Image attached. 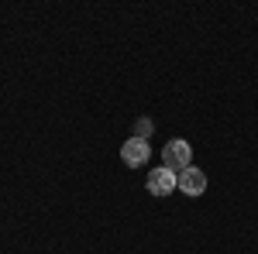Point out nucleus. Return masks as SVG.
<instances>
[{"label":"nucleus","mask_w":258,"mask_h":254,"mask_svg":"<svg viewBox=\"0 0 258 254\" xmlns=\"http://www.w3.org/2000/svg\"><path fill=\"white\" fill-rule=\"evenodd\" d=\"M189 158H193V148H189V141H169L165 148H162V161H165V168H172V172H182V168H189Z\"/></svg>","instance_id":"obj_1"},{"label":"nucleus","mask_w":258,"mask_h":254,"mask_svg":"<svg viewBox=\"0 0 258 254\" xmlns=\"http://www.w3.org/2000/svg\"><path fill=\"white\" fill-rule=\"evenodd\" d=\"M148 193H152V196L176 193V172H172V168H165V165L152 168V172H148Z\"/></svg>","instance_id":"obj_2"},{"label":"nucleus","mask_w":258,"mask_h":254,"mask_svg":"<svg viewBox=\"0 0 258 254\" xmlns=\"http://www.w3.org/2000/svg\"><path fill=\"white\" fill-rule=\"evenodd\" d=\"M148 155H152V148H148V141H141V137H127V141L120 144V158H124V165H131V168L145 165Z\"/></svg>","instance_id":"obj_3"},{"label":"nucleus","mask_w":258,"mask_h":254,"mask_svg":"<svg viewBox=\"0 0 258 254\" xmlns=\"http://www.w3.org/2000/svg\"><path fill=\"white\" fill-rule=\"evenodd\" d=\"M176 186H179V193H186V196H203L207 193V176L189 165V168H182L176 176Z\"/></svg>","instance_id":"obj_4"},{"label":"nucleus","mask_w":258,"mask_h":254,"mask_svg":"<svg viewBox=\"0 0 258 254\" xmlns=\"http://www.w3.org/2000/svg\"><path fill=\"white\" fill-rule=\"evenodd\" d=\"M145 134H152V120H138V134H135V137H141V141H148Z\"/></svg>","instance_id":"obj_5"}]
</instances>
